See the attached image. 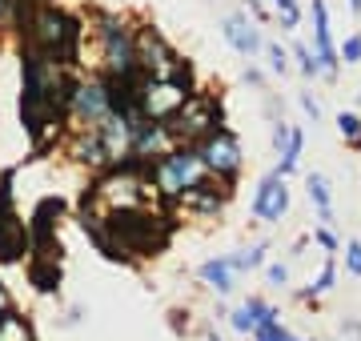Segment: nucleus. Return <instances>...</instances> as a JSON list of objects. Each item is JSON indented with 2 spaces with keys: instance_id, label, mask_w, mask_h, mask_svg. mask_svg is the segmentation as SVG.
<instances>
[{
  "instance_id": "c756f323",
  "label": "nucleus",
  "mask_w": 361,
  "mask_h": 341,
  "mask_svg": "<svg viewBox=\"0 0 361 341\" xmlns=\"http://www.w3.org/2000/svg\"><path fill=\"white\" fill-rule=\"evenodd\" d=\"M337 56H341V65H357L361 61V32H349L345 44L337 49Z\"/></svg>"
},
{
  "instance_id": "4c0bfd02",
  "label": "nucleus",
  "mask_w": 361,
  "mask_h": 341,
  "mask_svg": "<svg viewBox=\"0 0 361 341\" xmlns=\"http://www.w3.org/2000/svg\"><path fill=\"white\" fill-rule=\"evenodd\" d=\"M353 149H361V141H357V144H353Z\"/></svg>"
},
{
  "instance_id": "6e6552de",
  "label": "nucleus",
  "mask_w": 361,
  "mask_h": 341,
  "mask_svg": "<svg viewBox=\"0 0 361 341\" xmlns=\"http://www.w3.org/2000/svg\"><path fill=\"white\" fill-rule=\"evenodd\" d=\"M193 92L197 89H189V85H180V80H173V77H145L141 97H137V113H141V120L165 125V120H173L180 108H185V101H189Z\"/></svg>"
},
{
  "instance_id": "7c9ffc66",
  "label": "nucleus",
  "mask_w": 361,
  "mask_h": 341,
  "mask_svg": "<svg viewBox=\"0 0 361 341\" xmlns=\"http://www.w3.org/2000/svg\"><path fill=\"white\" fill-rule=\"evenodd\" d=\"M297 105L305 108V117H310L313 125H317V120L325 117V113H322V105H317V101H313V92H297Z\"/></svg>"
},
{
  "instance_id": "5701e85b",
  "label": "nucleus",
  "mask_w": 361,
  "mask_h": 341,
  "mask_svg": "<svg viewBox=\"0 0 361 341\" xmlns=\"http://www.w3.org/2000/svg\"><path fill=\"white\" fill-rule=\"evenodd\" d=\"M293 337V329L285 326L281 317H269V321H261L253 333H249V341H289Z\"/></svg>"
},
{
  "instance_id": "9b49d317",
  "label": "nucleus",
  "mask_w": 361,
  "mask_h": 341,
  "mask_svg": "<svg viewBox=\"0 0 361 341\" xmlns=\"http://www.w3.org/2000/svg\"><path fill=\"white\" fill-rule=\"evenodd\" d=\"M249 213H253L261 225H277L285 213H289V181L277 177V173H265L257 181V193H253Z\"/></svg>"
},
{
  "instance_id": "9d476101",
  "label": "nucleus",
  "mask_w": 361,
  "mask_h": 341,
  "mask_svg": "<svg viewBox=\"0 0 361 341\" xmlns=\"http://www.w3.org/2000/svg\"><path fill=\"white\" fill-rule=\"evenodd\" d=\"M104 117H113L109 108V92H104V80H77L73 89V108H68V120H77V129H97Z\"/></svg>"
},
{
  "instance_id": "2eb2a0df",
  "label": "nucleus",
  "mask_w": 361,
  "mask_h": 341,
  "mask_svg": "<svg viewBox=\"0 0 361 341\" xmlns=\"http://www.w3.org/2000/svg\"><path fill=\"white\" fill-rule=\"evenodd\" d=\"M65 213V201L61 197H44L32 209V221H28V237H32V249H49V245H61L56 241V221Z\"/></svg>"
},
{
  "instance_id": "7ed1b4c3",
  "label": "nucleus",
  "mask_w": 361,
  "mask_h": 341,
  "mask_svg": "<svg viewBox=\"0 0 361 341\" xmlns=\"http://www.w3.org/2000/svg\"><path fill=\"white\" fill-rule=\"evenodd\" d=\"M80 37L85 28L73 13L56 8V4H44L25 20V40H28V53L44 56L52 65H65L73 68L80 61Z\"/></svg>"
},
{
  "instance_id": "f257e3e1",
  "label": "nucleus",
  "mask_w": 361,
  "mask_h": 341,
  "mask_svg": "<svg viewBox=\"0 0 361 341\" xmlns=\"http://www.w3.org/2000/svg\"><path fill=\"white\" fill-rule=\"evenodd\" d=\"M97 221H101V249L97 253L104 261H116V265L153 261L177 237V213H169L165 205L97 213Z\"/></svg>"
},
{
  "instance_id": "e433bc0d",
  "label": "nucleus",
  "mask_w": 361,
  "mask_h": 341,
  "mask_svg": "<svg viewBox=\"0 0 361 341\" xmlns=\"http://www.w3.org/2000/svg\"><path fill=\"white\" fill-rule=\"evenodd\" d=\"M289 341H317V337H297V333H293V337H289Z\"/></svg>"
},
{
  "instance_id": "ddd939ff",
  "label": "nucleus",
  "mask_w": 361,
  "mask_h": 341,
  "mask_svg": "<svg viewBox=\"0 0 361 341\" xmlns=\"http://www.w3.org/2000/svg\"><path fill=\"white\" fill-rule=\"evenodd\" d=\"M269 317H281V309H277L269 297L249 293V297L237 305V309H229V314H225V321H229V329L237 333V337H249V333H253L261 321H269Z\"/></svg>"
},
{
  "instance_id": "f03ea898",
  "label": "nucleus",
  "mask_w": 361,
  "mask_h": 341,
  "mask_svg": "<svg viewBox=\"0 0 361 341\" xmlns=\"http://www.w3.org/2000/svg\"><path fill=\"white\" fill-rule=\"evenodd\" d=\"M77 80L65 65H52L44 56L28 53L20 56V120H25L32 144H44V137L61 132L73 108V89Z\"/></svg>"
},
{
  "instance_id": "f8f14e48",
  "label": "nucleus",
  "mask_w": 361,
  "mask_h": 341,
  "mask_svg": "<svg viewBox=\"0 0 361 341\" xmlns=\"http://www.w3.org/2000/svg\"><path fill=\"white\" fill-rule=\"evenodd\" d=\"M313 53H317V65H322V77L334 80L337 68H341V56H337V44H334V32H329V8L325 0H313Z\"/></svg>"
},
{
  "instance_id": "4be33fe9",
  "label": "nucleus",
  "mask_w": 361,
  "mask_h": 341,
  "mask_svg": "<svg viewBox=\"0 0 361 341\" xmlns=\"http://www.w3.org/2000/svg\"><path fill=\"white\" fill-rule=\"evenodd\" d=\"M289 61H297V68H301V77H305V80H317V77H322L317 53H313L310 44H301V40H297L293 49H289Z\"/></svg>"
},
{
  "instance_id": "c9c22d12",
  "label": "nucleus",
  "mask_w": 361,
  "mask_h": 341,
  "mask_svg": "<svg viewBox=\"0 0 361 341\" xmlns=\"http://www.w3.org/2000/svg\"><path fill=\"white\" fill-rule=\"evenodd\" d=\"M349 8H353V13H361V0H349Z\"/></svg>"
},
{
  "instance_id": "bb28decb",
  "label": "nucleus",
  "mask_w": 361,
  "mask_h": 341,
  "mask_svg": "<svg viewBox=\"0 0 361 341\" xmlns=\"http://www.w3.org/2000/svg\"><path fill=\"white\" fill-rule=\"evenodd\" d=\"M337 132H341V141L345 144H357L361 141V117L357 113H337Z\"/></svg>"
},
{
  "instance_id": "20e7f679",
  "label": "nucleus",
  "mask_w": 361,
  "mask_h": 341,
  "mask_svg": "<svg viewBox=\"0 0 361 341\" xmlns=\"http://www.w3.org/2000/svg\"><path fill=\"white\" fill-rule=\"evenodd\" d=\"M145 177H149V185H153V197L157 205H165L169 213H177V205L189 193H197L201 185H209L213 177L205 173V165H201V157H197V149H169L165 157H157L145 165Z\"/></svg>"
},
{
  "instance_id": "dca6fc26",
  "label": "nucleus",
  "mask_w": 361,
  "mask_h": 341,
  "mask_svg": "<svg viewBox=\"0 0 361 341\" xmlns=\"http://www.w3.org/2000/svg\"><path fill=\"white\" fill-rule=\"evenodd\" d=\"M197 281H201L209 293H217V297H233V293L241 289V273L229 265V257H225V253L197 265Z\"/></svg>"
},
{
  "instance_id": "72a5a7b5",
  "label": "nucleus",
  "mask_w": 361,
  "mask_h": 341,
  "mask_svg": "<svg viewBox=\"0 0 361 341\" xmlns=\"http://www.w3.org/2000/svg\"><path fill=\"white\" fill-rule=\"evenodd\" d=\"M8 309H16V305H13V297H8V289H4V281H0V317L8 314Z\"/></svg>"
},
{
  "instance_id": "39448f33",
  "label": "nucleus",
  "mask_w": 361,
  "mask_h": 341,
  "mask_svg": "<svg viewBox=\"0 0 361 341\" xmlns=\"http://www.w3.org/2000/svg\"><path fill=\"white\" fill-rule=\"evenodd\" d=\"M169 129V141L180 144V149H197V144L205 141L209 132L225 129V105H221V92H205L197 89L185 108H180L173 120H165Z\"/></svg>"
},
{
  "instance_id": "412c9836",
  "label": "nucleus",
  "mask_w": 361,
  "mask_h": 341,
  "mask_svg": "<svg viewBox=\"0 0 361 341\" xmlns=\"http://www.w3.org/2000/svg\"><path fill=\"white\" fill-rule=\"evenodd\" d=\"M273 4V25H281V32H293L301 25V4L297 0H269Z\"/></svg>"
},
{
  "instance_id": "423d86ee",
  "label": "nucleus",
  "mask_w": 361,
  "mask_h": 341,
  "mask_svg": "<svg viewBox=\"0 0 361 341\" xmlns=\"http://www.w3.org/2000/svg\"><path fill=\"white\" fill-rule=\"evenodd\" d=\"M97 37H101V77H129L137 73V32L121 16H97Z\"/></svg>"
},
{
  "instance_id": "4468645a",
  "label": "nucleus",
  "mask_w": 361,
  "mask_h": 341,
  "mask_svg": "<svg viewBox=\"0 0 361 341\" xmlns=\"http://www.w3.org/2000/svg\"><path fill=\"white\" fill-rule=\"evenodd\" d=\"M61 277H65V269H61V245L28 253V281L37 285V293H56Z\"/></svg>"
},
{
  "instance_id": "f704fd0d",
  "label": "nucleus",
  "mask_w": 361,
  "mask_h": 341,
  "mask_svg": "<svg viewBox=\"0 0 361 341\" xmlns=\"http://www.w3.org/2000/svg\"><path fill=\"white\" fill-rule=\"evenodd\" d=\"M13 16V0H0V20H8Z\"/></svg>"
},
{
  "instance_id": "c85d7f7f",
  "label": "nucleus",
  "mask_w": 361,
  "mask_h": 341,
  "mask_svg": "<svg viewBox=\"0 0 361 341\" xmlns=\"http://www.w3.org/2000/svg\"><path fill=\"white\" fill-rule=\"evenodd\" d=\"M289 141H293V125L289 120H273V153H277V161L285 157V149H289Z\"/></svg>"
},
{
  "instance_id": "6ab92c4d",
  "label": "nucleus",
  "mask_w": 361,
  "mask_h": 341,
  "mask_svg": "<svg viewBox=\"0 0 361 341\" xmlns=\"http://www.w3.org/2000/svg\"><path fill=\"white\" fill-rule=\"evenodd\" d=\"M229 257V265L237 269L241 277L257 273V269H265V261H269V241H253V245H241V249L225 253Z\"/></svg>"
},
{
  "instance_id": "1a4fd4ad",
  "label": "nucleus",
  "mask_w": 361,
  "mask_h": 341,
  "mask_svg": "<svg viewBox=\"0 0 361 341\" xmlns=\"http://www.w3.org/2000/svg\"><path fill=\"white\" fill-rule=\"evenodd\" d=\"M25 253H32V237H28V221H20L13 205V173H4L0 177V265L20 261Z\"/></svg>"
},
{
  "instance_id": "a878e982",
  "label": "nucleus",
  "mask_w": 361,
  "mask_h": 341,
  "mask_svg": "<svg viewBox=\"0 0 361 341\" xmlns=\"http://www.w3.org/2000/svg\"><path fill=\"white\" fill-rule=\"evenodd\" d=\"M261 56L269 61V73H273V77H285V73H289V53H285L281 44H277V40H265Z\"/></svg>"
},
{
  "instance_id": "0eeeda50",
  "label": "nucleus",
  "mask_w": 361,
  "mask_h": 341,
  "mask_svg": "<svg viewBox=\"0 0 361 341\" xmlns=\"http://www.w3.org/2000/svg\"><path fill=\"white\" fill-rule=\"evenodd\" d=\"M197 157H201V165H205V173L213 177V181L237 189V177H241V165H245V153H241V137H237L233 129L209 132L205 141L197 144Z\"/></svg>"
},
{
  "instance_id": "f3484780",
  "label": "nucleus",
  "mask_w": 361,
  "mask_h": 341,
  "mask_svg": "<svg viewBox=\"0 0 361 341\" xmlns=\"http://www.w3.org/2000/svg\"><path fill=\"white\" fill-rule=\"evenodd\" d=\"M225 40L233 44V53H241L245 61H257L261 56V49H265V40H261V32H257V25L249 20V16H241V13H233L229 20H225Z\"/></svg>"
},
{
  "instance_id": "393cba45",
  "label": "nucleus",
  "mask_w": 361,
  "mask_h": 341,
  "mask_svg": "<svg viewBox=\"0 0 361 341\" xmlns=\"http://www.w3.org/2000/svg\"><path fill=\"white\" fill-rule=\"evenodd\" d=\"M261 277H265V285H269V289H289V281H293V273H289V261H265Z\"/></svg>"
},
{
  "instance_id": "aec40b11",
  "label": "nucleus",
  "mask_w": 361,
  "mask_h": 341,
  "mask_svg": "<svg viewBox=\"0 0 361 341\" xmlns=\"http://www.w3.org/2000/svg\"><path fill=\"white\" fill-rule=\"evenodd\" d=\"M337 273H341V269H337V257H325L322 269H317V277H313L310 285H305V293H310V302H313V305L322 302V297H329V293L337 289Z\"/></svg>"
},
{
  "instance_id": "473e14b6",
  "label": "nucleus",
  "mask_w": 361,
  "mask_h": 341,
  "mask_svg": "<svg viewBox=\"0 0 361 341\" xmlns=\"http://www.w3.org/2000/svg\"><path fill=\"white\" fill-rule=\"evenodd\" d=\"M245 85H253V89H265V73H261L257 65L245 68Z\"/></svg>"
},
{
  "instance_id": "b1692460",
  "label": "nucleus",
  "mask_w": 361,
  "mask_h": 341,
  "mask_svg": "<svg viewBox=\"0 0 361 341\" xmlns=\"http://www.w3.org/2000/svg\"><path fill=\"white\" fill-rule=\"evenodd\" d=\"M310 245H317V249H322L325 257H337V253H341V237H337V229L313 225V229H310Z\"/></svg>"
},
{
  "instance_id": "cd10ccee",
  "label": "nucleus",
  "mask_w": 361,
  "mask_h": 341,
  "mask_svg": "<svg viewBox=\"0 0 361 341\" xmlns=\"http://www.w3.org/2000/svg\"><path fill=\"white\" fill-rule=\"evenodd\" d=\"M341 257H345V273L349 277H361V241H357V237L341 241Z\"/></svg>"
},
{
  "instance_id": "2f4dec72",
  "label": "nucleus",
  "mask_w": 361,
  "mask_h": 341,
  "mask_svg": "<svg viewBox=\"0 0 361 341\" xmlns=\"http://www.w3.org/2000/svg\"><path fill=\"white\" fill-rule=\"evenodd\" d=\"M337 333H341V341H361V321L357 317H345V321L337 326Z\"/></svg>"
},
{
  "instance_id": "a211bd4d",
  "label": "nucleus",
  "mask_w": 361,
  "mask_h": 341,
  "mask_svg": "<svg viewBox=\"0 0 361 341\" xmlns=\"http://www.w3.org/2000/svg\"><path fill=\"white\" fill-rule=\"evenodd\" d=\"M305 193H310L313 209H317V225L325 229H337V217H334V185L325 173H310L305 177Z\"/></svg>"
}]
</instances>
